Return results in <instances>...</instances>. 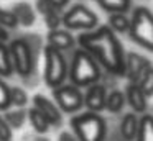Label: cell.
Listing matches in <instances>:
<instances>
[{
    "label": "cell",
    "mask_w": 153,
    "mask_h": 141,
    "mask_svg": "<svg viewBox=\"0 0 153 141\" xmlns=\"http://www.w3.org/2000/svg\"><path fill=\"white\" fill-rule=\"evenodd\" d=\"M15 72H13V64H12L8 43L0 41V77H10Z\"/></svg>",
    "instance_id": "obj_20"
},
{
    "label": "cell",
    "mask_w": 153,
    "mask_h": 141,
    "mask_svg": "<svg viewBox=\"0 0 153 141\" xmlns=\"http://www.w3.org/2000/svg\"><path fill=\"white\" fill-rule=\"evenodd\" d=\"M140 128V117L135 111H128L122 117L119 123V131L125 141H135Z\"/></svg>",
    "instance_id": "obj_14"
},
{
    "label": "cell",
    "mask_w": 153,
    "mask_h": 141,
    "mask_svg": "<svg viewBox=\"0 0 153 141\" xmlns=\"http://www.w3.org/2000/svg\"><path fill=\"white\" fill-rule=\"evenodd\" d=\"M31 102H33V107L46 117V120L50 121L51 126H61L63 125V111H61V108L56 105L54 100L48 98L43 94H35Z\"/></svg>",
    "instance_id": "obj_9"
},
{
    "label": "cell",
    "mask_w": 153,
    "mask_h": 141,
    "mask_svg": "<svg viewBox=\"0 0 153 141\" xmlns=\"http://www.w3.org/2000/svg\"><path fill=\"white\" fill-rule=\"evenodd\" d=\"M125 100L127 105L132 108V111L135 113H146V108H148V97L143 94V90L140 89V85L137 82H127L125 85Z\"/></svg>",
    "instance_id": "obj_12"
},
{
    "label": "cell",
    "mask_w": 153,
    "mask_h": 141,
    "mask_svg": "<svg viewBox=\"0 0 153 141\" xmlns=\"http://www.w3.org/2000/svg\"><path fill=\"white\" fill-rule=\"evenodd\" d=\"M12 136H13V130L8 126L4 115H0V141H12Z\"/></svg>",
    "instance_id": "obj_27"
},
{
    "label": "cell",
    "mask_w": 153,
    "mask_h": 141,
    "mask_svg": "<svg viewBox=\"0 0 153 141\" xmlns=\"http://www.w3.org/2000/svg\"><path fill=\"white\" fill-rule=\"evenodd\" d=\"M8 39H10V35H8V31L0 26V41H8Z\"/></svg>",
    "instance_id": "obj_32"
},
{
    "label": "cell",
    "mask_w": 153,
    "mask_h": 141,
    "mask_svg": "<svg viewBox=\"0 0 153 141\" xmlns=\"http://www.w3.org/2000/svg\"><path fill=\"white\" fill-rule=\"evenodd\" d=\"M53 97L63 113H77L84 107V94L81 87L64 82L63 85L53 89Z\"/></svg>",
    "instance_id": "obj_8"
},
{
    "label": "cell",
    "mask_w": 153,
    "mask_h": 141,
    "mask_svg": "<svg viewBox=\"0 0 153 141\" xmlns=\"http://www.w3.org/2000/svg\"><path fill=\"white\" fill-rule=\"evenodd\" d=\"M23 141H50L45 134H38V133H30V134H25Z\"/></svg>",
    "instance_id": "obj_31"
},
{
    "label": "cell",
    "mask_w": 153,
    "mask_h": 141,
    "mask_svg": "<svg viewBox=\"0 0 153 141\" xmlns=\"http://www.w3.org/2000/svg\"><path fill=\"white\" fill-rule=\"evenodd\" d=\"M58 141H77V136L73 131H61L59 136H58Z\"/></svg>",
    "instance_id": "obj_30"
},
{
    "label": "cell",
    "mask_w": 153,
    "mask_h": 141,
    "mask_svg": "<svg viewBox=\"0 0 153 141\" xmlns=\"http://www.w3.org/2000/svg\"><path fill=\"white\" fill-rule=\"evenodd\" d=\"M107 26L114 33H128L130 28V16L127 13H109Z\"/></svg>",
    "instance_id": "obj_21"
},
{
    "label": "cell",
    "mask_w": 153,
    "mask_h": 141,
    "mask_svg": "<svg viewBox=\"0 0 153 141\" xmlns=\"http://www.w3.org/2000/svg\"><path fill=\"white\" fill-rule=\"evenodd\" d=\"M4 118L12 130H20L28 120V108H8L4 111Z\"/></svg>",
    "instance_id": "obj_16"
},
{
    "label": "cell",
    "mask_w": 153,
    "mask_h": 141,
    "mask_svg": "<svg viewBox=\"0 0 153 141\" xmlns=\"http://www.w3.org/2000/svg\"><path fill=\"white\" fill-rule=\"evenodd\" d=\"M77 46L91 52L94 59L99 62L102 71L114 77L125 75V54L122 43L109 26H97L96 30L84 31L77 36Z\"/></svg>",
    "instance_id": "obj_1"
},
{
    "label": "cell",
    "mask_w": 153,
    "mask_h": 141,
    "mask_svg": "<svg viewBox=\"0 0 153 141\" xmlns=\"http://www.w3.org/2000/svg\"><path fill=\"white\" fill-rule=\"evenodd\" d=\"M12 107L10 103V85L0 77V111H5Z\"/></svg>",
    "instance_id": "obj_26"
},
{
    "label": "cell",
    "mask_w": 153,
    "mask_h": 141,
    "mask_svg": "<svg viewBox=\"0 0 153 141\" xmlns=\"http://www.w3.org/2000/svg\"><path fill=\"white\" fill-rule=\"evenodd\" d=\"M148 66H152L148 58L138 54V52H127L125 54V75L128 82H137Z\"/></svg>",
    "instance_id": "obj_13"
},
{
    "label": "cell",
    "mask_w": 153,
    "mask_h": 141,
    "mask_svg": "<svg viewBox=\"0 0 153 141\" xmlns=\"http://www.w3.org/2000/svg\"><path fill=\"white\" fill-rule=\"evenodd\" d=\"M46 41L50 46L59 49L63 52L73 51L77 46V38L69 31L68 28H56V30H50L46 35Z\"/></svg>",
    "instance_id": "obj_11"
},
{
    "label": "cell",
    "mask_w": 153,
    "mask_h": 141,
    "mask_svg": "<svg viewBox=\"0 0 153 141\" xmlns=\"http://www.w3.org/2000/svg\"><path fill=\"white\" fill-rule=\"evenodd\" d=\"M125 105H127V100H125V94L122 90H119V89L109 90L105 100V110L109 113H120Z\"/></svg>",
    "instance_id": "obj_18"
},
{
    "label": "cell",
    "mask_w": 153,
    "mask_h": 141,
    "mask_svg": "<svg viewBox=\"0 0 153 141\" xmlns=\"http://www.w3.org/2000/svg\"><path fill=\"white\" fill-rule=\"evenodd\" d=\"M107 85L102 84V82H96V84L86 87V92H84V107L89 111H96V113H100V111L105 110V100H107Z\"/></svg>",
    "instance_id": "obj_10"
},
{
    "label": "cell",
    "mask_w": 153,
    "mask_h": 141,
    "mask_svg": "<svg viewBox=\"0 0 153 141\" xmlns=\"http://www.w3.org/2000/svg\"><path fill=\"white\" fill-rule=\"evenodd\" d=\"M0 26L7 31L18 28V20L15 16V13L12 12V8H4L0 7Z\"/></svg>",
    "instance_id": "obj_25"
},
{
    "label": "cell",
    "mask_w": 153,
    "mask_h": 141,
    "mask_svg": "<svg viewBox=\"0 0 153 141\" xmlns=\"http://www.w3.org/2000/svg\"><path fill=\"white\" fill-rule=\"evenodd\" d=\"M135 141H153V115L143 113L140 117V128Z\"/></svg>",
    "instance_id": "obj_22"
},
{
    "label": "cell",
    "mask_w": 153,
    "mask_h": 141,
    "mask_svg": "<svg viewBox=\"0 0 153 141\" xmlns=\"http://www.w3.org/2000/svg\"><path fill=\"white\" fill-rule=\"evenodd\" d=\"M137 84L140 85V89L143 90V94L146 97H153V64L143 71V74L138 77Z\"/></svg>",
    "instance_id": "obj_24"
},
{
    "label": "cell",
    "mask_w": 153,
    "mask_h": 141,
    "mask_svg": "<svg viewBox=\"0 0 153 141\" xmlns=\"http://www.w3.org/2000/svg\"><path fill=\"white\" fill-rule=\"evenodd\" d=\"M12 12L15 13L18 20V25L22 26H31L36 20V13H35L33 7L27 2H18L12 7Z\"/></svg>",
    "instance_id": "obj_15"
},
{
    "label": "cell",
    "mask_w": 153,
    "mask_h": 141,
    "mask_svg": "<svg viewBox=\"0 0 153 141\" xmlns=\"http://www.w3.org/2000/svg\"><path fill=\"white\" fill-rule=\"evenodd\" d=\"M68 79H69L71 84L77 85V87H89L96 82H100L102 67L91 56V52H87L84 48L77 46L71 52Z\"/></svg>",
    "instance_id": "obj_3"
},
{
    "label": "cell",
    "mask_w": 153,
    "mask_h": 141,
    "mask_svg": "<svg viewBox=\"0 0 153 141\" xmlns=\"http://www.w3.org/2000/svg\"><path fill=\"white\" fill-rule=\"evenodd\" d=\"M10 103L15 108H27V105H28L27 90L18 87V85H12L10 87Z\"/></svg>",
    "instance_id": "obj_23"
},
{
    "label": "cell",
    "mask_w": 153,
    "mask_h": 141,
    "mask_svg": "<svg viewBox=\"0 0 153 141\" xmlns=\"http://www.w3.org/2000/svg\"><path fill=\"white\" fill-rule=\"evenodd\" d=\"M41 48H45V46L41 44L40 36L36 35L18 36V38H13L8 41L13 72L20 75L23 80L35 75L38 54H40Z\"/></svg>",
    "instance_id": "obj_2"
},
{
    "label": "cell",
    "mask_w": 153,
    "mask_h": 141,
    "mask_svg": "<svg viewBox=\"0 0 153 141\" xmlns=\"http://www.w3.org/2000/svg\"><path fill=\"white\" fill-rule=\"evenodd\" d=\"M43 79L50 89H56L68 80L69 74V61L66 52L46 44L43 48Z\"/></svg>",
    "instance_id": "obj_5"
},
{
    "label": "cell",
    "mask_w": 153,
    "mask_h": 141,
    "mask_svg": "<svg viewBox=\"0 0 153 141\" xmlns=\"http://www.w3.org/2000/svg\"><path fill=\"white\" fill-rule=\"evenodd\" d=\"M94 2L109 13H128L132 8V0H94Z\"/></svg>",
    "instance_id": "obj_19"
},
{
    "label": "cell",
    "mask_w": 153,
    "mask_h": 141,
    "mask_svg": "<svg viewBox=\"0 0 153 141\" xmlns=\"http://www.w3.org/2000/svg\"><path fill=\"white\" fill-rule=\"evenodd\" d=\"M104 141H125V140L122 138V134H120L119 128H117V130L107 131V136H105V140H104Z\"/></svg>",
    "instance_id": "obj_29"
},
{
    "label": "cell",
    "mask_w": 153,
    "mask_h": 141,
    "mask_svg": "<svg viewBox=\"0 0 153 141\" xmlns=\"http://www.w3.org/2000/svg\"><path fill=\"white\" fill-rule=\"evenodd\" d=\"M28 121H30L33 131L38 134H46L48 131L51 130V125H50V121L46 120V117H45L41 111H38L35 107L28 108Z\"/></svg>",
    "instance_id": "obj_17"
},
{
    "label": "cell",
    "mask_w": 153,
    "mask_h": 141,
    "mask_svg": "<svg viewBox=\"0 0 153 141\" xmlns=\"http://www.w3.org/2000/svg\"><path fill=\"white\" fill-rule=\"evenodd\" d=\"M43 2H46L48 5H51V7H54V8H58V10L63 12V10L69 5L71 0H43Z\"/></svg>",
    "instance_id": "obj_28"
},
{
    "label": "cell",
    "mask_w": 153,
    "mask_h": 141,
    "mask_svg": "<svg viewBox=\"0 0 153 141\" xmlns=\"http://www.w3.org/2000/svg\"><path fill=\"white\" fill-rule=\"evenodd\" d=\"M128 36L133 43L153 52V12L148 7H135L132 10Z\"/></svg>",
    "instance_id": "obj_6"
},
{
    "label": "cell",
    "mask_w": 153,
    "mask_h": 141,
    "mask_svg": "<svg viewBox=\"0 0 153 141\" xmlns=\"http://www.w3.org/2000/svg\"><path fill=\"white\" fill-rule=\"evenodd\" d=\"M71 128L77 136V141H104L109 131L105 118L89 110L74 115L71 118Z\"/></svg>",
    "instance_id": "obj_4"
},
{
    "label": "cell",
    "mask_w": 153,
    "mask_h": 141,
    "mask_svg": "<svg viewBox=\"0 0 153 141\" xmlns=\"http://www.w3.org/2000/svg\"><path fill=\"white\" fill-rule=\"evenodd\" d=\"M63 26L69 31H91L99 26V16L84 3H76L63 12Z\"/></svg>",
    "instance_id": "obj_7"
}]
</instances>
